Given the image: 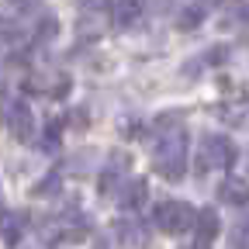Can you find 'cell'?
<instances>
[{"label": "cell", "mask_w": 249, "mask_h": 249, "mask_svg": "<svg viewBox=\"0 0 249 249\" xmlns=\"http://www.w3.org/2000/svg\"><path fill=\"white\" fill-rule=\"evenodd\" d=\"M197 166L201 170H222V173L232 170L235 166V145H232V139H225V135H204Z\"/></svg>", "instance_id": "cell-2"}, {"label": "cell", "mask_w": 249, "mask_h": 249, "mask_svg": "<svg viewBox=\"0 0 249 249\" xmlns=\"http://www.w3.org/2000/svg\"><path fill=\"white\" fill-rule=\"evenodd\" d=\"M76 4H80L83 14H101V11L111 7V0H76Z\"/></svg>", "instance_id": "cell-11"}, {"label": "cell", "mask_w": 249, "mask_h": 249, "mask_svg": "<svg viewBox=\"0 0 249 249\" xmlns=\"http://www.w3.org/2000/svg\"><path fill=\"white\" fill-rule=\"evenodd\" d=\"M191 249H208V242H204V239H197V242H194Z\"/></svg>", "instance_id": "cell-14"}, {"label": "cell", "mask_w": 249, "mask_h": 249, "mask_svg": "<svg viewBox=\"0 0 249 249\" xmlns=\"http://www.w3.org/2000/svg\"><path fill=\"white\" fill-rule=\"evenodd\" d=\"M225 242H229V249H249V225H232Z\"/></svg>", "instance_id": "cell-10"}, {"label": "cell", "mask_w": 249, "mask_h": 249, "mask_svg": "<svg viewBox=\"0 0 249 249\" xmlns=\"http://www.w3.org/2000/svg\"><path fill=\"white\" fill-rule=\"evenodd\" d=\"M142 14V0H114V21L124 28Z\"/></svg>", "instance_id": "cell-7"}, {"label": "cell", "mask_w": 249, "mask_h": 249, "mask_svg": "<svg viewBox=\"0 0 249 249\" xmlns=\"http://www.w3.org/2000/svg\"><path fill=\"white\" fill-rule=\"evenodd\" d=\"M218 229H222V222H218V211H211V208H201V211L194 214V232H197V239L211 242V239L218 235Z\"/></svg>", "instance_id": "cell-5"}, {"label": "cell", "mask_w": 249, "mask_h": 249, "mask_svg": "<svg viewBox=\"0 0 249 249\" xmlns=\"http://www.w3.org/2000/svg\"><path fill=\"white\" fill-rule=\"evenodd\" d=\"M55 31H59V21L55 18H42V24H38V38L45 42V38H55Z\"/></svg>", "instance_id": "cell-12"}, {"label": "cell", "mask_w": 249, "mask_h": 249, "mask_svg": "<svg viewBox=\"0 0 249 249\" xmlns=\"http://www.w3.org/2000/svg\"><path fill=\"white\" fill-rule=\"evenodd\" d=\"M145 194H149V187H145V180H132L128 183V191L121 194V204L128 208V211H135L142 201H145Z\"/></svg>", "instance_id": "cell-8"}, {"label": "cell", "mask_w": 249, "mask_h": 249, "mask_svg": "<svg viewBox=\"0 0 249 249\" xmlns=\"http://www.w3.org/2000/svg\"><path fill=\"white\" fill-rule=\"evenodd\" d=\"M114 229H118V239H121L124 246H142V242H145V235L139 232L135 222H118Z\"/></svg>", "instance_id": "cell-9"}, {"label": "cell", "mask_w": 249, "mask_h": 249, "mask_svg": "<svg viewBox=\"0 0 249 249\" xmlns=\"http://www.w3.org/2000/svg\"><path fill=\"white\" fill-rule=\"evenodd\" d=\"M11 7H18V11H24V14H31V11H38V7H42V0H11Z\"/></svg>", "instance_id": "cell-13"}, {"label": "cell", "mask_w": 249, "mask_h": 249, "mask_svg": "<svg viewBox=\"0 0 249 249\" xmlns=\"http://www.w3.org/2000/svg\"><path fill=\"white\" fill-rule=\"evenodd\" d=\"M124 156H114V166H107L104 173H101V194H111V191H118V183L124 180Z\"/></svg>", "instance_id": "cell-6"}, {"label": "cell", "mask_w": 249, "mask_h": 249, "mask_svg": "<svg viewBox=\"0 0 249 249\" xmlns=\"http://www.w3.org/2000/svg\"><path fill=\"white\" fill-rule=\"evenodd\" d=\"M156 225H160V232H166V235H180V232H187L194 225V211L180 197H166V201H160V208H156Z\"/></svg>", "instance_id": "cell-1"}, {"label": "cell", "mask_w": 249, "mask_h": 249, "mask_svg": "<svg viewBox=\"0 0 249 249\" xmlns=\"http://www.w3.org/2000/svg\"><path fill=\"white\" fill-rule=\"evenodd\" d=\"M218 197H222L225 204L242 208V204H249V183H246V180H239V177H225V180H222V187H218Z\"/></svg>", "instance_id": "cell-4"}, {"label": "cell", "mask_w": 249, "mask_h": 249, "mask_svg": "<svg viewBox=\"0 0 249 249\" xmlns=\"http://www.w3.org/2000/svg\"><path fill=\"white\" fill-rule=\"evenodd\" d=\"M4 118H7V124H11V132L14 135H31V107L24 104V101H7L4 104Z\"/></svg>", "instance_id": "cell-3"}]
</instances>
